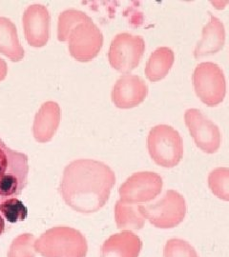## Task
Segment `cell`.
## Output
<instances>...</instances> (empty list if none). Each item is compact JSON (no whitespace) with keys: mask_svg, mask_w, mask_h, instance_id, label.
I'll return each instance as SVG.
<instances>
[{"mask_svg":"<svg viewBox=\"0 0 229 257\" xmlns=\"http://www.w3.org/2000/svg\"><path fill=\"white\" fill-rule=\"evenodd\" d=\"M184 121L197 147L206 154H214L219 150L221 142L220 128L201 110H185Z\"/></svg>","mask_w":229,"mask_h":257,"instance_id":"obj_8","label":"cell"},{"mask_svg":"<svg viewBox=\"0 0 229 257\" xmlns=\"http://www.w3.org/2000/svg\"><path fill=\"white\" fill-rule=\"evenodd\" d=\"M225 42V29L220 19L210 14V20L202 29L201 41L194 50L196 58L214 55L223 48Z\"/></svg>","mask_w":229,"mask_h":257,"instance_id":"obj_12","label":"cell"},{"mask_svg":"<svg viewBox=\"0 0 229 257\" xmlns=\"http://www.w3.org/2000/svg\"><path fill=\"white\" fill-rule=\"evenodd\" d=\"M144 51L145 42L142 37L121 33L111 42L109 63L119 73L128 74L138 66Z\"/></svg>","mask_w":229,"mask_h":257,"instance_id":"obj_4","label":"cell"},{"mask_svg":"<svg viewBox=\"0 0 229 257\" xmlns=\"http://www.w3.org/2000/svg\"><path fill=\"white\" fill-rule=\"evenodd\" d=\"M8 74V66L4 59L0 58V82L5 79L6 75Z\"/></svg>","mask_w":229,"mask_h":257,"instance_id":"obj_20","label":"cell"},{"mask_svg":"<svg viewBox=\"0 0 229 257\" xmlns=\"http://www.w3.org/2000/svg\"><path fill=\"white\" fill-rule=\"evenodd\" d=\"M175 54L168 47H159L148 59L145 66V75L151 82L162 80L168 74L174 64Z\"/></svg>","mask_w":229,"mask_h":257,"instance_id":"obj_14","label":"cell"},{"mask_svg":"<svg viewBox=\"0 0 229 257\" xmlns=\"http://www.w3.org/2000/svg\"><path fill=\"white\" fill-rule=\"evenodd\" d=\"M115 214L119 229H140L145 219L139 211V205L123 202L121 200L116 204Z\"/></svg>","mask_w":229,"mask_h":257,"instance_id":"obj_15","label":"cell"},{"mask_svg":"<svg viewBox=\"0 0 229 257\" xmlns=\"http://www.w3.org/2000/svg\"><path fill=\"white\" fill-rule=\"evenodd\" d=\"M6 230V225H5V220L3 215L0 213V236L5 232Z\"/></svg>","mask_w":229,"mask_h":257,"instance_id":"obj_21","label":"cell"},{"mask_svg":"<svg viewBox=\"0 0 229 257\" xmlns=\"http://www.w3.org/2000/svg\"><path fill=\"white\" fill-rule=\"evenodd\" d=\"M165 257H198L195 249L185 241L172 239L167 242L165 248Z\"/></svg>","mask_w":229,"mask_h":257,"instance_id":"obj_19","label":"cell"},{"mask_svg":"<svg viewBox=\"0 0 229 257\" xmlns=\"http://www.w3.org/2000/svg\"><path fill=\"white\" fill-rule=\"evenodd\" d=\"M211 192L220 199L229 201V169L217 168L208 176Z\"/></svg>","mask_w":229,"mask_h":257,"instance_id":"obj_17","label":"cell"},{"mask_svg":"<svg viewBox=\"0 0 229 257\" xmlns=\"http://www.w3.org/2000/svg\"><path fill=\"white\" fill-rule=\"evenodd\" d=\"M0 54L9 57L13 62L21 61L24 49L19 42L16 25L7 18H0Z\"/></svg>","mask_w":229,"mask_h":257,"instance_id":"obj_13","label":"cell"},{"mask_svg":"<svg viewBox=\"0 0 229 257\" xmlns=\"http://www.w3.org/2000/svg\"><path fill=\"white\" fill-rule=\"evenodd\" d=\"M24 34L31 46H45L50 37V14L45 6L34 4L24 11L23 18Z\"/></svg>","mask_w":229,"mask_h":257,"instance_id":"obj_10","label":"cell"},{"mask_svg":"<svg viewBox=\"0 0 229 257\" xmlns=\"http://www.w3.org/2000/svg\"><path fill=\"white\" fill-rule=\"evenodd\" d=\"M116 175L109 166L92 159H79L65 168L60 193L74 211L92 213L108 201Z\"/></svg>","mask_w":229,"mask_h":257,"instance_id":"obj_1","label":"cell"},{"mask_svg":"<svg viewBox=\"0 0 229 257\" xmlns=\"http://www.w3.org/2000/svg\"><path fill=\"white\" fill-rule=\"evenodd\" d=\"M148 88L142 78L133 74H123L115 83L112 100L119 109H131L144 101Z\"/></svg>","mask_w":229,"mask_h":257,"instance_id":"obj_9","label":"cell"},{"mask_svg":"<svg viewBox=\"0 0 229 257\" xmlns=\"http://www.w3.org/2000/svg\"><path fill=\"white\" fill-rule=\"evenodd\" d=\"M61 119L59 105L54 101L42 104L35 116L33 134L37 142L46 143L55 136Z\"/></svg>","mask_w":229,"mask_h":257,"instance_id":"obj_11","label":"cell"},{"mask_svg":"<svg viewBox=\"0 0 229 257\" xmlns=\"http://www.w3.org/2000/svg\"><path fill=\"white\" fill-rule=\"evenodd\" d=\"M0 212L10 223H18L26 219L28 209L21 200L17 197H11L1 201Z\"/></svg>","mask_w":229,"mask_h":257,"instance_id":"obj_18","label":"cell"},{"mask_svg":"<svg viewBox=\"0 0 229 257\" xmlns=\"http://www.w3.org/2000/svg\"><path fill=\"white\" fill-rule=\"evenodd\" d=\"M139 211L158 228H173L183 220L186 212L185 200L173 190L165 193L164 197L155 204L139 205Z\"/></svg>","mask_w":229,"mask_h":257,"instance_id":"obj_5","label":"cell"},{"mask_svg":"<svg viewBox=\"0 0 229 257\" xmlns=\"http://www.w3.org/2000/svg\"><path fill=\"white\" fill-rule=\"evenodd\" d=\"M193 85L199 98L209 107L218 106L226 93L225 76L220 66L213 62H202L193 74Z\"/></svg>","mask_w":229,"mask_h":257,"instance_id":"obj_3","label":"cell"},{"mask_svg":"<svg viewBox=\"0 0 229 257\" xmlns=\"http://www.w3.org/2000/svg\"><path fill=\"white\" fill-rule=\"evenodd\" d=\"M91 18L88 17L85 13L78 10H66L60 14L58 18V25H57V38L59 41H67L70 32L78 24L86 21Z\"/></svg>","mask_w":229,"mask_h":257,"instance_id":"obj_16","label":"cell"},{"mask_svg":"<svg viewBox=\"0 0 229 257\" xmlns=\"http://www.w3.org/2000/svg\"><path fill=\"white\" fill-rule=\"evenodd\" d=\"M147 147L152 159L158 165L173 168L183 156V138L169 125H157L150 130Z\"/></svg>","mask_w":229,"mask_h":257,"instance_id":"obj_2","label":"cell"},{"mask_svg":"<svg viewBox=\"0 0 229 257\" xmlns=\"http://www.w3.org/2000/svg\"><path fill=\"white\" fill-rule=\"evenodd\" d=\"M67 41L70 55L80 62H88L101 52L103 45V35L90 19L73 28Z\"/></svg>","mask_w":229,"mask_h":257,"instance_id":"obj_6","label":"cell"},{"mask_svg":"<svg viewBox=\"0 0 229 257\" xmlns=\"http://www.w3.org/2000/svg\"><path fill=\"white\" fill-rule=\"evenodd\" d=\"M162 188L163 179L156 173H136L120 186V200L136 205L149 202L161 193Z\"/></svg>","mask_w":229,"mask_h":257,"instance_id":"obj_7","label":"cell"}]
</instances>
